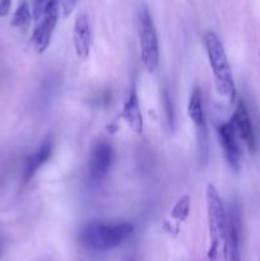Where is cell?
<instances>
[{"instance_id":"19","label":"cell","mask_w":260,"mask_h":261,"mask_svg":"<svg viewBox=\"0 0 260 261\" xmlns=\"http://www.w3.org/2000/svg\"><path fill=\"white\" fill-rule=\"evenodd\" d=\"M12 7V0H0V17H5Z\"/></svg>"},{"instance_id":"13","label":"cell","mask_w":260,"mask_h":261,"mask_svg":"<svg viewBox=\"0 0 260 261\" xmlns=\"http://www.w3.org/2000/svg\"><path fill=\"white\" fill-rule=\"evenodd\" d=\"M188 115L198 127L199 140L201 143H205V115H204L203 97L199 88H194L191 92L188 103Z\"/></svg>"},{"instance_id":"14","label":"cell","mask_w":260,"mask_h":261,"mask_svg":"<svg viewBox=\"0 0 260 261\" xmlns=\"http://www.w3.org/2000/svg\"><path fill=\"white\" fill-rule=\"evenodd\" d=\"M31 19H32V13H31L30 4H28L27 0H22L19 7L15 10L14 15H13L12 25L18 30L25 31L30 27Z\"/></svg>"},{"instance_id":"6","label":"cell","mask_w":260,"mask_h":261,"mask_svg":"<svg viewBox=\"0 0 260 261\" xmlns=\"http://www.w3.org/2000/svg\"><path fill=\"white\" fill-rule=\"evenodd\" d=\"M59 18V0H53L33 32V45L37 53H43L50 45L54 30Z\"/></svg>"},{"instance_id":"5","label":"cell","mask_w":260,"mask_h":261,"mask_svg":"<svg viewBox=\"0 0 260 261\" xmlns=\"http://www.w3.org/2000/svg\"><path fill=\"white\" fill-rule=\"evenodd\" d=\"M112 158L114 153L111 145L106 140H97L92 147L88 163L89 178L93 182H99L106 177L111 168Z\"/></svg>"},{"instance_id":"12","label":"cell","mask_w":260,"mask_h":261,"mask_svg":"<svg viewBox=\"0 0 260 261\" xmlns=\"http://www.w3.org/2000/svg\"><path fill=\"white\" fill-rule=\"evenodd\" d=\"M121 116L133 132L137 133V134H140L143 132V116L142 111H140L138 94L134 88H132V91L127 94Z\"/></svg>"},{"instance_id":"10","label":"cell","mask_w":260,"mask_h":261,"mask_svg":"<svg viewBox=\"0 0 260 261\" xmlns=\"http://www.w3.org/2000/svg\"><path fill=\"white\" fill-rule=\"evenodd\" d=\"M228 246H227V261H242L240 251L241 241V218L236 206L229 208L228 214Z\"/></svg>"},{"instance_id":"11","label":"cell","mask_w":260,"mask_h":261,"mask_svg":"<svg viewBox=\"0 0 260 261\" xmlns=\"http://www.w3.org/2000/svg\"><path fill=\"white\" fill-rule=\"evenodd\" d=\"M53 153V143L51 140H45L30 157L25 160L24 168H23V181L28 182L38 170L50 160Z\"/></svg>"},{"instance_id":"3","label":"cell","mask_w":260,"mask_h":261,"mask_svg":"<svg viewBox=\"0 0 260 261\" xmlns=\"http://www.w3.org/2000/svg\"><path fill=\"white\" fill-rule=\"evenodd\" d=\"M204 43H205L209 64L213 71L217 92L224 98L233 101L236 98V87H235L233 74L223 43L214 32L205 33Z\"/></svg>"},{"instance_id":"17","label":"cell","mask_w":260,"mask_h":261,"mask_svg":"<svg viewBox=\"0 0 260 261\" xmlns=\"http://www.w3.org/2000/svg\"><path fill=\"white\" fill-rule=\"evenodd\" d=\"M163 105L166 109V119H167L168 125L172 129L173 127V110H172V102H171V96L168 89L163 91Z\"/></svg>"},{"instance_id":"8","label":"cell","mask_w":260,"mask_h":261,"mask_svg":"<svg viewBox=\"0 0 260 261\" xmlns=\"http://www.w3.org/2000/svg\"><path fill=\"white\" fill-rule=\"evenodd\" d=\"M232 124H233L235 130H236L237 135L240 139L247 145L251 152L255 150V135L254 129H252L251 119H250L249 111L246 109V105L242 99L237 102V107L233 112V116L231 119Z\"/></svg>"},{"instance_id":"16","label":"cell","mask_w":260,"mask_h":261,"mask_svg":"<svg viewBox=\"0 0 260 261\" xmlns=\"http://www.w3.org/2000/svg\"><path fill=\"white\" fill-rule=\"evenodd\" d=\"M53 0H33V8H32V15L35 20H40L42 15L45 14L46 9L48 5L51 4Z\"/></svg>"},{"instance_id":"15","label":"cell","mask_w":260,"mask_h":261,"mask_svg":"<svg viewBox=\"0 0 260 261\" xmlns=\"http://www.w3.org/2000/svg\"><path fill=\"white\" fill-rule=\"evenodd\" d=\"M190 212V198L188 195L183 196L178 199L177 203L173 206L172 212H171V217L178 222H184L189 216Z\"/></svg>"},{"instance_id":"21","label":"cell","mask_w":260,"mask_h":261,"mask_svg":"<svg viewBox=\"0 0 260 261\" xmlns=\"http://www.w3.org/2000/svg\"><path fill=\"white\" fill-rule=\"evenodd\" d=\"M0 251H2V245H0Z\"/></svg>"},{"instance_id":"2","label":"cell","mask_w":260,"mask_h":261,"mask_svg":"<svg viewBox=\"0 0 260 261\" xmlns=\"http://www.w3.org/2000/svg\"><path fill=\"white\" fill-rule=\"evenodd\" d=\"M133 232H134V226L127 222L105 223V222L94 221L84 226L79 240L87 250L105 252L116 249L124 244L132 236Z\"/></svg>"},{"instance_id":"9","label":"cell","mask_w":260,"mask_h":261,"mask_svg":"<svg viewBox=\"0 0 260 261\" xmlns=\"http://www.w3.org/2000/svg\"><path fill=\"white\" fill-rule=\"evenodd\" d=\"M73 43L76 56L86 60L89 56L92 43L91 24H89V20L86 14H79L74 22Z\"/></svg>"},{"instance_id":"4","label":"cell","mask_w":260,"mask_h":261,"mask_svg":"<svg viewBox=\"0 0 260 261\" xmlns=\"http://www.w3.org/2000/svg\"><path fill=\"white\" fill-rule=\"evenodd\" d=\"M139 42L143 64L148 71L153 73L160 63V45L152 15L145 8L139 14Z\"/></svg>"},{"instance_id":"7","label":"cell","mask_w":260,"mask_h":261,"mask_svg":"<svg viewBox=\"0 0 260 261\" xmlns=\"http://www.w3.org/2000/svg\"><path fill=\"white\" fill-rule=\"evenodd\" d=\"M218 137L222 148H223V153L227 162H228V165L233 170L239 171L240 160H241V150H240L239 143L236 140L237 133L235 130L232 121L224 122V124H222L218 127Z\"/></svg>"},{"instance_id":"1","label":"cell","mask_w":260,"mask_h":261,"mask_svg":"<svg viewBox=\"0 0 260 261\" xmlns=\"http://www.w3.org/2000/svg\"><path fill=\"white\" fill-rule=\"evenodd\" d=\"M206 214H208L209 249L208 261H227L228 219L222 199L213 185L206 186Z\"/></svg>"},{"instance_id":"18","label":"cell","mask_w":260,"mask_h":261,"mask_svg":"<svg viewBox=\"0 0 260 261\" xmlns=\"http://www.w3.org/2000/svg\"><path fill=\"white\" fill-rule=\"evenodd\" d=\"M61 4V9H63L64 15H69L71 12H73L74 7L76 4V0H59Z\"/></svg>"},{"instance_id":"20","label":"cell","mask_w":260,"mask_h":261,"mask_svg":"<svg viewBox=\"0 0 260 261\" xmlns=\"http://www.w3.org/2000/svg\"><path fill=\"white\" fill-rule=\"evenodd\" d=\"M122 261H135V259L133 255H129V256H125L124 259H122Z\"/></svg>"}]
</instances>
